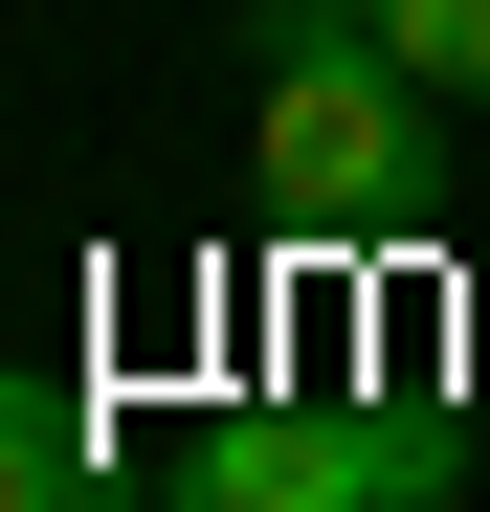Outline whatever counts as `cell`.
Masks as SVG:
<instances>
[{"label":"cell","mask_w":490,"mask_h":512,"mask_svg":"<svg viewBox=\"0 0 490 512\" xmlns=\"http://www.w3.org/2000/svg\"><path fill=\"white\" fill-rule=\"evenodd\" d=\"M424 67H401V45H335V67H268V112H245V156H268V201L290 223H424V179H446V156H424Z\"/></svg>","instance_id":"6da1fadb"},{"label":"cell","mask_w":490,"mask_h":512,"mask_svg":"<svg viewBox=\"0 0 490 512\" xmlns=\"http://www.w3.org/2000/svg\"><path fill=\"white\" fill-rule=\"evenodd\" d=\"M201 512H446V423L379 401V423H223Z\"/></svg>","instance_id":"7a4b0ae2"},{"label":"cell","mask_w":490,"mask_h":512,"mask_svg":"<svg viewBox=\"0 0 490 512\" xmlns=\"http://www.w3.org/2000/svg\"><path fill=\"white\" fill-rule=\"evenodd\" d=\"M379 45H401V67H424V90H446V112H490V0H379Z\"/></svg>","instance_id":"3957f363"},{"label":"cell","mask_w":490,"mask_h":512,"mask_svg":"<svg viewBox=\"0 0 490 512\" xmlns=\"http://www.w3.org/2000/svg\"><path fill=\"white\" fill-rule=\"evenodd\" d=\"M335 45H379V0H245V67H335Z\"/></svg>","instance_id":"277c9868"},{"label":"cell","mask_w":490,"mask_h":512,"mask_svg":"<svg viewBox=\"0 0 490 512\" xmlns=\"http://www.w3.org/2000/svg\"><path fill=\"white\" fill-rule=\"evenodd\" d=\"M0 512H67V446H45V423H0Z\"/></svg>","instance_id":"5b68a950"}]
</instances>
